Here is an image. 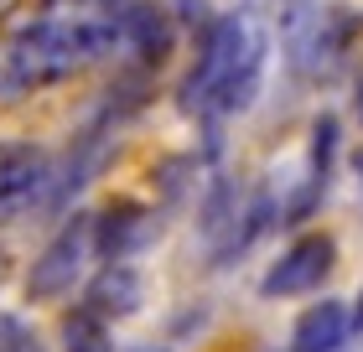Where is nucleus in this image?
<instances>
[{
    "instance_id": "1",
    "label": "nucleus",
    "mask_w": 363,
    "mask_h": 352,
    "mask_svg": "<svg viewBox=\"0 0 363 352\" xmlns=\"http://www.w3.org/2000/svg\"><path fill=\"white\" fill-rule=\"evenodd\" d=\"M265 57H270V42L255 21H244V16L208 21L203 52H197L187 83H182V109L208 114V120L250 109L259 98V83H265Z\"/></svg>"
},
{
    "instance_id": "2",
    "label": "nucleus",
    "mask_w": 363,
    "mask_h": 352,
    "mask_svg": "<svg viewBox=\"0 0 363 352\" xmlns=\"http://www.w3.org/2000/svg\"><path fill=\"white\" fill-rule=\"evenodd\" d=\"M94 254V217L78 212L73 223H62L52 233V244L42 249L37 259H31V275H26V290L37 300H57L73 290V280L84 275V264Z\"/></svg>"
},
{
    "instance_id": "3",
    "label": "nucleus",
    "mask_w": 363,
    "mask_h": 352,
    "mask_svg": "<svg viewBox=\"0 0 363 352\" xmlns=\"http://www.w3.org/2000/svg\"><path fill=\"white\" fill-rule=\"evenodd\" d=\"M333 264H337V244L327 239V233H306V239H296L286 254L265 270L259 295H265V300H275V295H306V290H317V285L333 275Z\"/></svg>"
},
{
    "instance_id": "4",
    "label": "nucleus",
    "mask_w": 363,
    "mask_h": 352,
    "mask_svg": "<svg viewBox=\"0 0 363 352\" xmlns=\"http://www.w3.org/2000/svg\"><path fill=\"white\" fill-rule=\"evenodd\" d=\"M52 197V161L37 145H0V217H21Z\"/></svg>"
},
{
    "instance_id": "5",
    "label": "nucleus",
    "mask_w": 363,
    "mask_h": 352,
    "mask_svg": "<svg viewBox=\"0 0 363 352\" xmlns=\"http://www.w3.org/2000/svg\"><path fill=\"white\" fill-rule=\"evenodd\" d=\"M120 47H130L145 68H161L172 52V16L156 11V6H125L120 11Z\"/></svg>"
},
{
    "instance_id": "6",
    "label": "nucleus",
    "mask_w": 363,
    "mask_h": 352,
    "mask_svg": "<svg viewBox=\"0 0 363 352\" xmlns=\"http://www.w3.org/2000/svg\"><path fill=\"white\" fill-rule=\"evenodd\" d=\"M353 331V311L342 300H317L301 311V322L291 331V352H342Z\"/></svg>"
},
{
    "instance_id": "7",
    "label": "nucleus",
    "mask_w": 363,
    "mask_h": 352,
    "mask_svg": "<svg viewBox=\"0 0 363 352\" xmlns=\"http://www.w3.org/2000/svg\"><path fill=\"white\" fill-rule=\"evenodd\" d=\"M145 239H151V217L135 203H120V208L94 217V249H104V259H125L130 249H140Z\"/></svg>"
},
{
    "instance_id": "8",
    "label": "nucleus",
    "mask_w": 363,
    "mask_h": 352,
    "mask_svg": "<svg viewBox=\"0 0 363 352\" xmlns=\"http://www.w3.org/2000/svg\"><path fill=\"white\" fill-rule=\"evenodd\" d=\"M140 295H145L140 275L130 270L125 259H109V270L89 285V311H99V316H130V311H140Z\"/></svg>"
},
{
    "instance_id": "9",
    "label": "nucleus",
    "mask_w": 363,
    "mask_h": 352,
    "mask_svg": "<svg viewBox=\"0 0 363 352\" xmlns=\"http://www.w3.org/2000/svg\"><path fill=\"white\" fill-rule=\"evenodd\" d=\"M337 140H342L337 120H333V114H317V125H311V150H306V181L327 187V176H333V161H337Z\"/></svg>"
},
{
    "instance_id": "10",
    "label": "nucleus",
    "mask_w": 363,
    "mask_h": 352,
    "mask_svg": "<svg viewBox=\"0 0 363 352\" xmlns=\"http://www.w3.org/2000/svg\"><path fill=\"white\" fill-rule=\"evenodd\" d=\"M62 347H68V352H114L104 316L89 311V306H84V311H73L68 322H62Z\"/></svg>"
},
{
    "instance_id": "11",
    "label": "nucleus",
    "mask_w": 363,
    "mask_h": 352,
    "mask_svg": "<svg viewBox=\"0 0 363 352\" xmlns=\"http://www.w3.org/2000/svg\"><path fill=\"white\" fill-rule=\"evenodd\" d=\"M234 212H239V192L228 187V181H218V187L208 192V208H203V233L213 244L228 233V223H234Z\"/></svg>"
},
{
    "instance_id": "12",
    "label": "nucleus",
    "mask_w": 363,
    "mask_h": 352,
    "mask_svg": "<svg viewBox=\"0 0 363 352\" xmlns=\"http://www.w3.org/2000/svg\"><path fill=\"white\" fill-rule=\"evenodd\" d=\"M21 93H31V89H26L21 68H16V57H11V42L0 37V98H21Z\"/></svg>"
},
{
    "instance_id": "13",
    "label": "nucleus",
    "mask_w": 363,
    "mask_h": 352,
    "mask_svg": "<svg viewBox=\"0 0 363 352\" xmlns=\"http://www.w3.org/2000/svg\"><path fill=\"white\" fill-rule=\"evenodd\" d=\"M0 331H6V342H0V352H42L37 347V337H31V331H21V322H0Z\"/></svg>"
},
{
    "instance_id": "14",
    "label": "nucleus",
    "mask_w": 363,
    "mask_h": 352,
    "mask_svg": "<svg viewBox=\"0 0 363 352\" xmlns=\"http://www.w3.org/2000/svg\"><path fill=\"white\" fill-rule=\"evenodd\" d=\"M353 327L363 331V295H358V311H353Z\"/></svg>"
},
{
    "instance_id": "15",
    "label": "nucleus",
    "mask_w": 363,
    "mask_h": 352,
    "mask_svg": "<svg viewBox=\"0 0 363 352\" xmlns=\"http://www.w3.org/2000/svg\"><path fill=\"white\" fill-rule=\"evenodd\" d=\"M16 6H21V0H0V16H11Z\"/></svg>"
},
{
    "instance_id": "16",
    "label": "nucleus",
    "mask_w": 363,
    "mask_h": 352,
    "mask_svg": "<svg viewBox=\"0 0 363 352\" xmlns=\"http://www.w3.org/2000/svg\"><path fill=\"white\" fill-rule=\"evenodd\" d=\"M353 166H358V181H363V150H358V161H353Z\"/></svg>"
},
{
    "instance_id": "17",
    "label": "nucleus",
    "mask_w": 363,
    "mask_h": 352,
    "mask_svg": "<svg viewBox=\"0 0 363 352\" xmlns=\"http://www.w3.org/2000/svg\"><path fill=\"white\" fill-rule=\"evenodd\" d=\"M0 270H6V259H0Z\"/></svg>"
},
{
    "instance_id": "18",
    "label": "nucleus",
    "mask_w": 363,
    "mask_h": 352,
    "mask_svg": "<svg viewBox=\"0 0 363 352\" xmlns=\"http://www.w3.org/2000/svg\"><path fill=\"white\" fill-rule=\"evenodd\" d=\"M358 109H363V98H358Z\"/></svg>"
}]
</instances>
